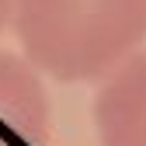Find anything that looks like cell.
Wrapping results in <instances>:
<instances>
[{
    "instance_id": "7a4b0ae2",
    "label": "cell",
    "mask_w": 146,
    "mask_h": 146,
    "mask_svg": "<svg viewBox=\"0 0 146 146\" xmlns=\"http://www.w3.org/2000/svg\"><path fill=\"white\" fill-rule=\"evenodd\" d=\"M52 111L42 77L25 56L0 49V146H49Z\"/></svg>"
},
{
    "instance_id": "277c9868",
    "label": "cell",
    "mask_w": 146,
    "mask_h": 146,
    "mask_svg": "<svg viewBox=\"0 0 146 146\" xmlns=\"http://www.w3.org/2000/svg\"><path fill=\"white\" fill-rule=\"evenodd\" d=\"M7 21H11V0H0V31H4Z\"/></svg>"
},
{
    "instance_id": "3957f363",
    "label": "cell",
    "mask_w": 146,
    "mask_h": 146,
    "mask_svg": "<svg viewBox=\"0 0 146 146\" xmlns=\"http://www.w3.org/2000/svg\"><path fill=\"white\" fill-rule=\"evenodd\" d=\"M94 129L101 146H146V52H132L94 98Z\"/></svg>"
},
{
    "instance_id": "6da1fadb",
    "label": "cell",
    "mask_w": 146,
    "mask_h": 146,
    "mask_svg": "<svg viewBox=\"0 0 146 146\" xmlns=\"http://www.w3.org/2000/svg\"><path fill=\"white\" fill-rule=\"evenodd\" d=\"M25 59L56 80H101L146 38V0H11Z\"/></svg>"
}]
</instances>
